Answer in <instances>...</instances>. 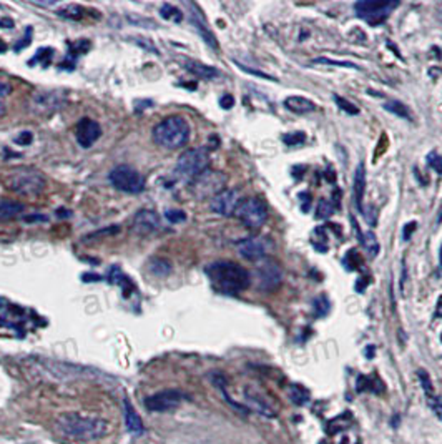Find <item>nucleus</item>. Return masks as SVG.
Returning <instances> with one entry per match:
<instances>
[{
    "mask_svg": "<svg viewBox=\"0 0 442 444\" xmlns=\"http://www.w3.org/2000/svg\"><path fill=\"white\" fill-rule=\"evenodd\" d=\"M57 428L68 436L79 441L100 439L108 433V422L92 416H82L76 413H65L57 418Z\"/></svg>",
    "mask_w": 442,
    "mask_h": 444,
    "instance_id": "nucleus-1",
    "label": "nucleus"
},
{
    "mask_svg": "<svg viewBox=\"0 0 442 444\" xmlns=\"http://www.w3.org/2000/svg\"><path fill=\"white\" fill-rule=\"evenodd\" d=\"M206 274L224 293H238L249 286V273L233 262H216L208 265Z\"/></svg>",
    "mask_w": 442,
    "mask_h": 444,
    "instance_id": "nucleus-2",
    "label": "nucleus"
},
{
    "mask_svg": "<svg viewBox=\"0 0 442 444\" xmlns=\"http://www.w3.org/2000/svg\"><path fill=\"white\" fill-rule=\"evenodd\" d=\"M189 133L191 130L186 120L180 115H171L163 118L153 128V142L166 150H177L188 143Z\"/></svg>",
    "mask_w": 442,
    "mask_h": 444,
    "instance_id": "nucleus-3",
    "label": "nucleus"
},
{
    "mask_svg": "<svg viewBox=\"0 0 442 444\" xmlns=\"http://www.w3.org/2000/svg\"><path fill=\"white\" fill-rule=\"evenodd\" d=\"M2 181L7 190L13 193L30 196L37 195L45 188V177L42 172L35 170L32 166H15L5 172Z\"/></svg>",
    "mask_w": 442,
    "mask_h": 444,
    "instance_id": "nucleus-4",
    "label": "nucleus"
},
{
    "mask_svg": "<svg viewBox=\"0 0 442 444\" xmlns=\"http://www.w3.org/2000/svg\"><path fill=\"white\" fill-rule=\"evenodd\" d=\"M209 166V155L206 148H189L180 155L177 161V175L185 180H195Z\"/></svg>",
    "mask_w": 442,
    "mask_h": 444,
    "instance_id": "nucleus-5",
    "label": "nucleus"
},
{
    "mask_svg": "<svg viewBox=\"0 0 442 444\" xmlns=\"http://www.w3.org/2000/svg\"><path fill=\"white\" fill-rule=\"evenodd\" d=\"M268 205L266 201L261 198H246L240 201L235 215L238 216V220L243 221L244 227H248L249 230H258L261 228L264 221L268 220Z\"/></svg>",
    "mask_w": 442,
    "mask_h": 444,
    "instance_id": "nucleus-6",
    "label": "nucleus"
},
{
    "mask_svg": "<svg viewBox=\"0 0 442 444\" xmlns=\"http://www.w3.org/2000/svg\"><path fill=\"white\" fill-rule=\"evenodd\" d=\"M110 183L125 193H140L145 190V177L130 165H118L108 175Z\"/></svg>",
    "mask_w": 442,
    "mask_h": 444,
    "instance_id": "nucleus-7",
    "label": "nucleus"
},
{
    "mask_svg": "<svg viewBox=\"0 0 442 444\" xmlns=\"http://www.w3.org/2000/svg\"><path fill=\"white\" fill-rule=\"evenodd\" d=\"M399 5L397 0H359L354 4L357 15L371 25H377L389 17V13Z\"/></svg>",
    "mask_w": 442,
    "mask_h": 444,
    "instance_id": "nucleus-8",
    "label": "nucleus"
},
{
    "mask_svg": "<svg viewBox=\"0 0 442 444\" xmlns=\"http://www.w3.org/2000/svg\"><path fill=\"white\" fill-rule=\"evenodd\" d=\"M224 185H226V177L221 172H215L208 168L195 180H191V193L200 200L213 198L220 192H223Z\"/></svg>",
    "mask_w": 442,
    "mask_h": 444,
    "instance_id": "nucleus-9",
    "label": "nucleus"
},
{
    "mask_svg": "<svg viewBox=\"0 0 442 444\" xmlns=\"http://www.w3.org/2000/svg\"><path fill=\"white\" fill-rule=\"evenodd\" d=\"M256 280L258 286L263 291H273L281 285L283 281V270L278 262L271 258H266L263 262H259L256 268Z\"/></svg>",
    "mask_w": 442,
    "mask_h": 444,
    "instance_id": "nucleus-10",
    "label": "nucleus"
},
{
    "mask_svg": "<svg viewBox=\"0 0 442 444\" xmlns=\"http://www.w3.org/2000/svg\"><path fill=\"white\" fill-rule=\"evenodd\" d=\"M185 399L186 396L178 390H165L146 398L145 406L148 408V411H153V413H166V411L175 410V408H178Z\"/></svg>",
    "mask_w": 442,
    "mask_h": 444,
    "instance_id": "nucleus-11",
    "label": "nucleus"
},
{
    "mask_svg": "<svg viewBox=\"0 0 442 444\" xmlns=\"http://www.w3.org/2000/svg\"><path fill=\"white\" fill-rule=\"evenodd\" d=\"M271 250V239L264 236H251L238 243V251L244 260L261 262Z\"/></svg>",
    "mask_w": 442,
    "mask_h": 444,
    "instance_id": "nucleus-12",
    "label": "nucleus"
},
{
    "mask_svg": "<svg viewBox=\"0 0 442 444\" xmlns=\"http://www.w3.org/2000/svg\"><path fill=\"white\" fill-rule=\"evenodd\" d=\"M238 205H240V196H238L236 190L224 188L223 192H220L218 195L212 198L209 208H212L213 213L220 216H231V215H235Z\"/></svg>",
    "mask_w": 442,
    "mask_h": 444,
    "instance_id": "nucleus-13",
    "label": "nucleus"
},
{
    "mask_svg": "<svg viewBox=\"0 0 442 444\" xmlns=\"http://www.w3.org/2000/svg\"><path fill=\"white\" fill-rule=\"evenodd\" d=\"M75 137L82 148H90L102 137V126L98 125V122H95L93 118L85 117L76 123Z\"/></svg>",
    "mask_w": 442,
    "mask_h": 444,
    "instance_id": "nucleus-14",
    "label": "nucleus"
},
{
    "mask_svg": "<svg viewBox=\"0 0 442 444\" xmlns=\"http://www.w3.org/2000/svg\"><path fill=\"white\" fill-rule=\"evenodd\" d=\"M131 228L140 235H148L160 228V216L153 210H142L133 216Z\"/></svg>",
    "mask_w": 442,
    "mask_h": 444,
    "instance_id": "nucleus-15",
    "label": "nucleus"
},
{
    "mask_svg": "<svg viewBox=\"0 0 442 444\" xmlns=\"http://www.w3.org/2000/svg\"><path fill=\"white\" fill-rule=\"evenodd\" d=\"M186 7L191 10V12H189V20H191V24L195 25V29L198 30V33L203 37V40H205L209 47L218 48V42H216L213 32L209 30L206 20H205V17H203V13L200 12L198 7H196L195 4H186Z\"/></svg>",
    "mask_w": 442,
    "mask_h": 444,
    "instance_id": "nucleus-16",
    "label": "nucleus"
},
{
    "mask_svg": "<svg viewBox=\"0 0 442 444\" xmlns=\"http://www.w3.org/2000/svg\"><path fill=\"white\" fill-rule=\"evenodd\" d=\"M244 398H246V404H248L249 410L256 411L258 414L264 416V418H276V411L273 410L271 404L261 396V394L246 391L244 393Z\"/></svg>",
    "mask_w": 442,
    "mask_h": 444,
    "instance_id": "nucleus-17",
    "label": "nucleus"
},
{
    "mask_svg": "<svg viewBox=\"0 0 442 444\" xmlns=\"http://www.w3.org/2000/svg\"><path fill=\"white\" fill-rule=\"evenodd\" d=\"M284 107L293 112V114L298 115H304V114H311L316 110V103L313 100L301 95H291L284 100Z\"/></svg>",
    "mask_w": 442,
    "mask_h": 444,
    "instance_id": "nucleus-18",
    "label": "nucleus"
},
{
    "mask_svg": "<svg viewBox=\"0 0 442 444\" xmlns=\"http://www.w3.org/2000/svg\"><path fill=\"white\" fill-rule=\"evenodd\" d=\"M123 410H125L126 429H128L131 434H142L145 431V426H143V421H142V418H140V414L137 413V410L128 403V401H125L123 403Z\"/></svg>",
    "mask_w": 442,
    "mask_h": 444,
    "instance_id": "nucleus-19",
    "label": "nucleus"
},
{
    "mask_svg": "<svg viewBox=\"0 0 442 444\" xmlns=\"http://www.w3.org/2000/svg\"><path fill=\"white\" fill-rule=\"evenodd\" d=\"M353 190H354V198H356V205L362 211V198H364V192H366V168L362 163L357 165L356 172H354V183H353Z\"/></svg>",
    "mask_w": 442,
    "mask_h": 444,
    "instance_id": "nucleus-20",
    "label": "nucleus"
},
{
    "mask_svg": "<svg viewBox=\"0 0 442 444\" xmlns=\"http://www.w3.org/2000/svg\"><path fill=\"white\" fill-rule=\"evenodd\" d=\"M185 67H186L188 72H191L193 75L200 77V79H205V80H212V79H215V77H218V70L216 68L205 65V63L196 62V60H188L185 63Z\"/></svg>",
    "mask_w": 442,
    "mask_h": 444,
    "instance_id": "nucleus-21",
    "label": "nucleus"
},
{
    "mask_svg": "<svg viewBox=\"0 0 442 444\" xmlns=\"http://www.w3.org/2000/svg\"><path fill=\"white\" fill-rule=\"evenodd\" d=\"M24 208H25V207L22 205V203H18V201L0 200V221L17 218V216L24 211Z\"/></svg>",
    "mask_w": 442,
    "mask_h": 444,
    "instance_id": "nucleus-22",
    "label": "nucleus"
},
{
    "mask_svg": "<svg viewBox=\"0 0 442 444\" xmlns=\"http://www.w3.org/2000/svg\"><path fill=\"white\" fill-rule=\"evenodd\" d=\"M357 391H371V393H382L384 391V383L377 376H359L356 383Z\"/></svg>",
    "mask_w": 442,
    "mask_h": 444,
    "instance_id": "nucleus-23",
    "label": "nucleus"
},
{
    "mask_svg": "<svg viewBox=\"0 0 442 444\" xmlns=\"http://www.w3.org/2000/svg\"><path fill=\"white\" fill-rule=\"evenodd\" d=\"M60 103H62V100L55 94H39V95H35V107L39 108V112H42V110L52 112L55 108H60Z\"/></svg>",
    "mask_w": 442,
    "mask_h": 444,
    "instance_id": "nucleus-24",
    "label": "nucleus"
},
{
    "mask_svg": "<svg viewBox=\"0 0 442 444\" xmlns=\"http://www.w3.org/2000/svg\"><path fill=\"white\" fill-rule=\"evenodd\" d=\"M287 394H290V399L293 401V403L298 404V406H304V404L310 403V399H311L310 391L301 384H291L290 390H287Z\"/></svg>",
    "mask_w": 442,
    "mask_h": 444,
    "instance_id": "nucleus-25",
    "label": "nucleus"
},
{
    "mask_svg": "<svg viewBox=\"0 0 442 444\" xmlns=\"http://www.w3.org/2000/svg\"><path fill=\"white\" fill-rule=\"evenodd\" d=\"M361 245L364 251L368 253V255L371 258H374L379 255V250H381V246H379V242L376 235L373 233V231H364V233L361 235Z\"/></svg>",
    "mask_w": 442,
    "mask_h": 444,
    "instance_id": "nucleus-26",
    "label": "nucleus"
},
{
    "mask_svg": "<svg viewBox=\"0 0 442 444\" xmlns=\"http://www.w3.org/2000/svg\"><path fill=\"white\" fill-rule=\"evenodd\" d=\"M148 270L155 276H166L171 271V263L165 258H153L148 263Z\"/></svg>",
    "mask_w": 442,
    "mask_h": 444,
    "instance_id": "nucleus-27",
    "label": "nucleus"
},
{
    "mask_svg": "<svg viewBox=\"0 0 442 444\" xmlns=\"http://www.w3.org/2000/svg\"><path fill=\"white\" fill-rule=\"evenodd\" d=\"M384 110H388V112H391V114H394V115L401 117V118H404V120H409V122L412 120V117H411V114H409L408 107H406V105H404L402 102H397V100H389V102H386Z\"/></svg>",
    "mask_w": 442,
    "mask_h": 444,
    "instance_id": "nucleus-28",
    "label": "nucleus"
},
{
    "mask_svg": "<svg viewBox=\"0 0 442 444\" xmlns=\"http://www.w3.org/2000/svg\"><path fill=\"white\" fill-rule=\"evenodd\" d=\"M329 309H331V303H329L328 296L321 294L313 301V313H314L316 318H322V316H326L329 313Z\"/></svg>",
    "mask_w": 442,
    "mask_h": 444,
    "instance_id": "nucleus-29",
    "label": "nucleus"
},
{
    "mask_svg": "<svg viewBox=\"0 0 442 444\" xmlns=\"http://www.w3.org/2000/svg\"><path fill=\"white\" fill-rule=\"evenodd\" d=\"M334 213V205L329 200L322 198L319 200L318 203V208H316V218L318 220H328V218H331Z\"/></svg>",
    "mask_w": 442,
    "mask_h": 444,
    "instance_id": "nucleus-30",
    "label": "nucleus"
},
{
    "mask_svg": "<svg viewBox=\"0 0 442 444\" xmlns=\"http://www.w3.org/2000/svg\"><path fill=\"white\" fill-rule=\"evenodd\" d=\"M281 140L287 146H299L306 142V135L303 132H290V133H284Z\"/></svg>",
    "mask_w": 442,
    "mask_h": 444,
    "instance_id": "nucleus-31",
    "label": "nucleus"
},
{
    "mask_svg": "<svg viewBox=\"0 0 442 444\" xmlns=\"http://www.w3.org/2000/svg\"><path fill=\"white\" fill-rule=\"evenodd\" d=\"M161 17L166 18V20H173V22H181V18H183V13H181V10H178L177 7H173L170 4H165L163 7H161Z\"/></svg>",
    "mask_w": 442,
    "mask_h": 444,
    "instance_id": "nucleus-32",
    "label": "nucleus"
},
{
    "mask_svg": "<svg viewBox=\"0 0 442 444\" xmlns=\"http://www.w3.org/2000/svg\"><path fill=\"white\" fill-rule=\"evenodd\" d=\"M314 63H322V65H333V67H342V68H354V70H361L359 65L351 62H341V60H331L328 57H318L314 59Z\"/></svg>",
    "mask_w": 442,
    "mask_h": 444,
    "instance_id": "nucleus-33",
    "label": "nucleus"
},
{
    "mask_svg": "<svg viewBox=\"0 0 442 444\" xmlns=\"http://www.w3.org/2000/svg\"><path fill=\"white\" fill-rule=\"evenodd\" d=\"M417 378H419L420 386H422V390H424V393H426V398H427V396H432V394H436V393H434L432 381H431V378H429V373H426L424 369H417Z\"/></svg>",
    "mask_w": 442,
    "mask_h": 444,
    "instance_id": "nucleus-34",
    "label": "nucleus"
},
{
    "mask_svg": "<svg viewBox=\"0 0 442 444\" xmlns=\"http://www.w3.org/2000/svg\"><path fill=\"white\" fill-rule=\"evenodd\" d=\"M333 100L336 102V105H338L342 112H346V114H349V115H357V114H359V108H357L354 103L348 102L346 98H342L339 95H334Z\"/></svg>",
    "mask_w": 442,
    "mask_h": 444,
    "instance_id": "nucleus-35",
    "label": "nucleus"
},
{
    "mask_svg": "<svg viewBox=\"0 0 442 444\" xmlns=\"http://www.w3.org/2000/svg\"><path fill=\"white\" fill-rule=\"evenodd\" d=\"M82 12H83L82 7H79V5H68V7H65L63 10H59V15L76 20V18H82V15H83Z\"/></svg>",
    "mask_w": 442,
    "mask_h": 444,
    "instance_id": "nucleus-36",
    "label": "nucleus"
},
{
    "mask_svg": "<svg viewBox=\"0 0 442 444\" xmlns=\"http://www.w3.org/2000/svg\"><path fill=\"white\" fill-rule=\"evenodd\" d=\"M427 165H429L432 170H436L437 173H442V157L436 152H431L427 155Z\"/></svg>",
    "mask_w": 442,
    "mask_h": 444,
    "instance_id": "nucleus-37",
    "label": "nucleus"
},
{
    "mask_svg": "<svg viewBox=\"0 0 442 444\" xmlns=\"http://www.w3.org/2000/svg\"><path fill=\"white\" fill-rule=\"evenodd\" d=\"M427 404L431 406V410L436 413L437 416L442 418V396L437 394H432V396H427Z\"/></svg>",
    "mask_w": 442,
    "mask_h": 444,
    "instance_id": "nucleus-38",
    "label": "nucleus"
},
{
    "mask_svg": "<svg viewBox=\"0 0 442 444\" xmlns=\"http://www.w3.org/2000/svg\"><path fill=\"white\" fill-rule=\"evenodd\" d=\"M166 218H168V221H171V223H180L186 220V213L181 210H168Z\"/></svg>",
    "mask_w": 442,
    "mask_h": 444,
    "instance_id": "nucleus-39",
    "label": "nucleus"
},
{
    "mask_svg": "<svg viewBox=\"0 0 442 444\" xmlns=\"http://www.w3.org/2000/svg\"><path fill=\"white\" fill-rule=\"evenodd\" d=\"M240 68H241V70H244V72H248V73H251V75H256V77H263V79H266V80H273V82H278V80H276V77H271L270 73H264V72H259V70H253V68H248V67H244V65H240Z\"/></svg>",
    "mask_w": 442,
    "mask_h": 444,
    "instance_id": "nucleus-40",
    "label": "nucleus"
},
{
    "mask_svg": "<svg viewBox=\"0 0 442 444\" xmlns=\"http://www.w3.org/2000/svg\"><path fill=\"white\" fill-rule=\"evenodd\" d=\"M416 228H417V223H416V221H411V223H408V225H406V227L402 228V238L406 239V242H408V239H411L412 231H416Z\"/></svg>",
    "mask_w": 442,
    "mask_h": 444,
    "instance_id": "nucleus-41",
    "label": "nucleus"
},
{
    "mask_svg": "<svg viewBox=\"0 0 442 444\" xmlns=\"http://www.w3.org/2000/svg\"><path fill=\"white\" fill-rule=\"evenodd\" d=\"M220 105H221V107H223L224 110H229V108L235 105V98H233V95H229V94L223 95V97L220 98Z\"/></svg>",
    "mask_w": 442,
    "mask_h": 444,
    "instance_id": "nucleus-42",
    "label": "nucleus"
},
{
    "mask_svg": "<svg viewBox=\"0 0 442 444\" xmlns=\"http://www.w3.org/2000/svg\"><path fill=\"white\" fill-rule=\"evenodd\" d=\"M15 142L18 145H29L32 143V133L30 132H22V135L15 138Z\"/></svg>",
    "mask_w": 442,
    "mask_h": 444,
    "instance_id": "nucleus-43",
    "label": "nucleus"
},
{
    "mask_svg": "<svg viewBox=\"0 0 442 444\" xmlns=\"http://www.w3.org/2000/svg\"><path fill=\"white\" fill-rule=\"evenodd\" d=\"M299 198L303 200V203H304L301 208H303V211H308V207L311 205V195L310 193H299Z\"/></svg>",
    "mask_w": 442,
    "mask_h": 444,
    "instance_id": "nucleus-44",
    "label": "nucleus"
},
{
    "mask_svg": "<svg viewBox=\"0 0 442 444\" xmlns=\"http://www.w3.org/2000/svg\"><path fill=\"white\" fill-rule=\"evenodd\" d=\"M9 91H10V85L9 83H4V82H0V95H9Z\"/></svg>",
    "mask_w": 442,
    "mask_h": 444,
    "instance_id": "nucleus-45",
    "label": "nucleus"
},
{
    "mask_svg": "<svg viewBox=\"0 0 442 444\" xmlns=\"http://www.w3.org/2000/svg\"><path fill=\"white\" fill-rule=\"evenodd\" d=\"M0 25H5V29H9V27H13V22H12V20H4V18H0Z\"/></svg>",
    "mask_w": 442,
    "mask_h": 444,
    "instance_id": "nucleus-46",
    "label": "nucleus"
},
{
    "mask_svg": "<svg viewBox=\"0 0 442 444\" xmlns=\"http://www.w3.org/2000/svg\"><path fill=\"white\" fill-rule=\"evenodd\" d=\"M366 356H368L369 359L374 356V346H368V348H366Z\"/></svg>",
    "mask_w": 442,
    "mask_h": 444,
    "instance_id": "nucleus-47",
    "label": "nucleus"
},
{
    "mask_svg": "<svg viewBox=\"0 0 442 444\" xmlns=\"http://www.w3.org/2000/svg\"><path fill=\"white\" fill-rule=\"evenodd\" d=\"M5 115V105L0 102V117H4Z\"/></svg>",
    "mask_w": 442,
    "mask_h": 444,
    "instance_id": "nucleus-48",
    "label": "nucleus"
},
{
    "mask_svg": "<svg viewBox=\"0 0 442 444\" xmlns=\"http://www.w3.org/2000/svg\"><path fill=\"white\" fill-rule=\"evenodd\" d=\"M5 48H7V47H5V44H4L2 40H0V52H5Z\"/></svg>",
    "mask_w": 442,
    "mask_h": 444,
    "instance_id": "nucleus-49",
    "label": "nucleus"
},
{
    "mask_svg": "<svg viewBox=\"0 0 442 444\" xmlns=\"http://www.w3.org/2000/svg\"><path fill=\"white\" fill-rule=\"evenodd\" d=\"M439 266L442 268V246H440V255H439Z\"/></svg>",
    "mask_w": 442,
    "mask_h": 444,
    "instance_id": "nucleus-50",
    "label": "nucleus"
},
{
    "mask_svg": "<svg viewBox=\"0 0 442 444\" xmlns=\"http://www.w3.org/2000/svg\"><path fill=\"white\" fill-rule=\"evenodd\" d=\"M442 220V208H440V215H439V221Z\"/></svg>",
    "mask_w": 442,
    "mask_h": 444,
    "instance_id": "nucleus-51",
    "label": "nucleus"
},
{
    "mask_svg": "<svg viewBox=\"0 0 442 444\" xmlns=\"http://www.w3.org/2000/svg\"><path fill=\"white\" fill-rule=\"evenodd\" d=\"M440 340H442V335H440Z\"/></svg>",
    "mask_w": 442,
    "mask_h": 444,
    "instance_id": "nucleus-52",
    "label": "nucleus"
},
{
    "mask_svg": "<svg viewBox=\"0 0 442 444\" xmlns=\"http://www.w3.org/2000/svg\"><path fill=\"white\" fill-rule=\"evenodd\" d=\"M322 444H328V442H322Z\"/></svg>",
    "mask_w": 442,
    "mask_h": 444,
    "instance_id": "nucleus-53",
    "label": "nucleus"
}]
</instances>
